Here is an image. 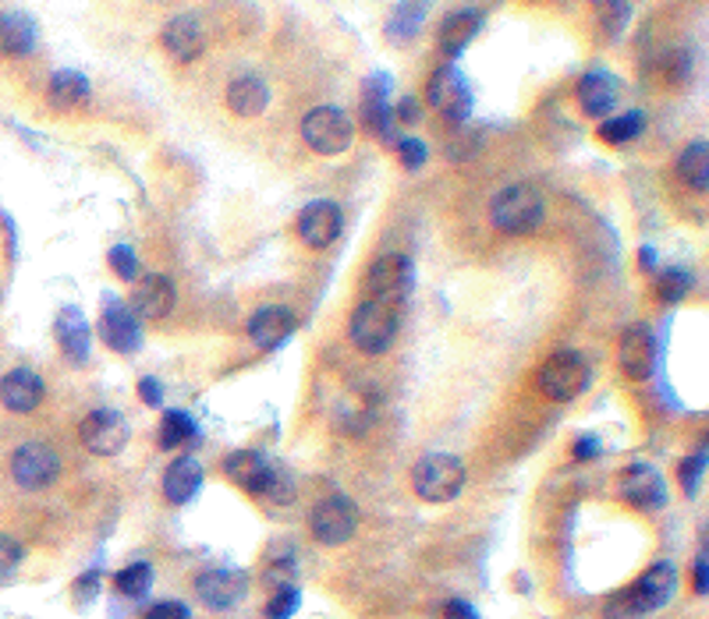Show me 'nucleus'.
Listing matches in <instances>:
<instances>
[{
	"instance_id": "nucleus-1",
	"label": "nucleus",
	"mask_w": 709,
	"mask_h": 619,
	"mask_svg": "<svg viewBox=\"0 0 709 619\" xmlns=\"http://www.w3.org/2000/svg\"><path fill=\"white\" fill-rule=\"evenodd\" d=\"M674 587H677V570L674 563H653L639 581H635V587H628L625 595H621L611 609H606V616H614V619H631V616H639V612H653L660 606H667V602L674 598Z\"/></svg>"
},
{
	"instance_id": "nucleus-2",
	"label": "nucleus",
	"mask_w": 709,
	"mask_h": 619,
	"mask_svg": "<svg viewBox=\"0 0 709 619\" xmlns=\"http://www.w3.org/2000/svg\"><path fill=\"white\" fill-rule=\"evenodd\" d=\"M489 224L504 234H532L543 224V195L532 184H508L489 202Z\"/></svg>"
},
{
	"instance_id": "nucleus-3",
	"label": "nucleus",
	"mask_w": 709,
	"mask_h": 619,
	"mask_svg": "<svg viewBox=\"0 0 709 619\" xmlns=\"http://www.w3.org/2000/svg\"><path fill=\"white\" fill-rule=\"evenodd\" d=\"M404 308L380 305V301H358L355 316L348 322V336L362 354H383L394 344V336L401 330Z\"/></svg>"
},
{
	"instance_id": "nucleus-4",
	"label": "nucleus",
	"mask_w": 709,
	"mask_h": 619,
	"mask_svg": "<svg viewBox=\"0 0 709 619\" xmlns=\"http://www.w3.org/2000/svg\"><path fill=\"white\" fill-rule=\"evenodd\" d=\"M412 489L426 503H451L465 489V464L451 453H429L412 467Z\"/></svg>"
},
{
	"instance_id": "nucleus-5",
	"label": "nucleus",
	"mask_w": 709,
	"mask_h": 619,
	"mask_svg": "<svg viewBox=\"0 0 709 619\" xmlns=\"http://www.w3.org/2000/svg\"><path fill=\"white\" fill-rule=\"evenodd\" d=\"M412 279H415L412 259H404V255L376 259L366 270V276H362V301L404 308V301H409V294H412Z\"/></svg>"
},
{
	"instance_id": "nucleus-6",
	"label": "nucleus",
	"mask_w": 709,
	"mask_h": 619,
	"mask_svg": "<svg viewBox=\"0 0 709 619\" xmlns=\"http://www.w3.org/2000/svg\"><path fill=\"white\" fill-rule=\"evenodd\" d=\"M589 382H592V368L586 361V354H578V350L550 354L540 368V390L550 401H560V404H568L578 393H586Z\"/></svg>"
},
{
	"instance_id": "nucleus-7",
	"label": "nucleus",
	"mask_w": 709,
	"mask_h": 619,
	"mask_svg": "<svg viewBox=\"0 0 709 619\" xmlns=\"http://www.w3.org/2000/svg\"><path fill=\"white\" fill-rule=\"evenodd\" d=\"M355 128L348 121V114L338 107H312L302 117V139L312 153L320 156H338L352 145Z\"/></svg>"
},
{
	"instance_id": "nucleus-8",
	"label": "nucleus",
	"mask_w": 709,
	"mask_h": 619,
	"mask_svg": "<svg viewBox=\"0 0 709 619\" xmlns=\"http://www.w3.org/2000/svg\"><path fill=\"white\" fill-rule=\"evenodd\" d=\"M426 99H429V107L437 110L440 117H447L451 124L469 121V114H472L469 82L454 64H444V68L433 71V79L426 85Z\"/></svg>"
},
{
	"instance_id": "nucleus-9",
	"label": "nucleus",
	"mask_w": 709,
	"mask_h": 619,
	"mask_svg": "<svg viewBox=\"0 0 709 619\" xmlns=\"http://www.w3.org/2000/svg\"><path fill=\"white\" fill-rule=\"evenodd\" d=\"M11 478L14 485H22L28 492L50 489L61 478V456H57L47 442H25L11 456Z\"/></svg>"
},
{
	"instance_id": "nucleus-10",
	"label": "nucleus",
	"mask_w": 709,
	"mask_h": 619,
	"mask_svg": "<svg viewBox=\"0 0 709 619\" xmlns=\"http://www.w3.org/2000/svg\"><path fill=\"white\" fill-rule=\"evenodd\" d=\"M309 527L320 545H344L358 527V510L348 496H327L312 507Z\"/></svg>"
},
{
	"instance_id": "nucleus-11",
	"label": "nucleus",
	"mask_w": 709,
	"mask_h": 619,
	"mask_svg": "<svg viewBox=\"0 0 709 619\" xmlns=\"http://www.w3.org/2000/svg\"><path fill=\"white\" fill-rule=\"evenodd\" d=\"M79 436H82V447L90 453L118 456L128 447V421L118 415V410L99 407V410H90V415L82 418Z\"/></svg>"
},
{
	"instance_id": "nucleus-12",
	"label": "nucleus",
	"mask_w": 709,
	"mask_h": 619,
	"mask_svg": "<svg viewBox=\"0 0 709 619\" xmlns=\"http://www.w3.org/2000/svg\"><path fill=\"white\" fill-rule=\"evenodd\" d=\"M621 499L639 510H660L667 503V481L653 464H628L621 471Z\"/></svg>"
},
{
	"instance_id": "nucleus-13",
	"label": "nucleus",
	"mask_w": 709,
	"mask_h": 619,
	"mask_svg": "<svg viewBox=\"0 0 709 619\" xmlns=\"http://www.w3.org/2000/svg\"><path fill=\"white\" fill-rule=\"evenodd\" d=\"M99 336H104V344L118 354H135L142 347L139 319L132 316V308L118 298H107L104 316H99Z\"/></svg>"
},
{
	"instance_id": "nucleus-14",
	"label": "nucleus",
	"mask_w": 709,
	"mask_h": 619,
	"mask_svg": "<svg viewBox=\"0 0 709 619\" xmlns=\"http://www.w3.org/2000/svg\"><path fill=\"white\" fill-rule=\"evenodd\" d=\"M344 216L338 210V202H309L298 213V238L309 248H327L341 238Z\"/></svg>"
},
{
	"instance_id": "nucleus-15",
	"label": "nucleus",
	"mask_w": 709,
	"mask_h": 619,
	"mask_svg": "<svg viewBox=\"0 0 709 619\" xmlns=\"http://www.w3.org/2000/svg\"><path fill=\"white\" fill-rule=\"evenodd\" d=\"M175 301H178L175 284H170V279L161 276V273H150V276H142L135 284V290H132V316L146 319V322H161V319L170 316Z\"/></svg>"
},
{
	"instance_id": "nucleus-16",
	"label": "nucleus",
	"mask_w": 709,
	"mask_h": 619,
	"mask_svg": "<svg viewBox=\"0 0 709 619\" xmlns=\"http://www.w3.org/2000/svg\"><path fill=\"white\" fill-rule=\"evenodd\" d=\"M245 587H249L245 573L241 570H224V567L199 573V581H196V592L202 598V606H210V609H235L238 602L245 598Z\"/></svg>"
},
{
	"instance_id": "nucleus-17",
	"label": "nucleus",
	"mask_w": 709,
	"mask_h": 619,
	"mask_svg": "<svg viewBox=\"0 0 709 619\" xmlns=\"http://www.w3.org/2000/svg\"><path fill=\"white\" fill-rule=\"evenodd\" d=\"M273 467H277V464H270L263 453L238 450V453H231L227 461H224V475L235 481L238 489H245V492L256 496V499H263L267 485L273 478Z\"/></svg>"
},
{
	"instance_id": "nucleus-18",
	"label": "nucleus",
	"mask_w": 709,
	"mask_h": 619,
	"mask_svg": "<svg viewBox=\"0 0 709 619\" xmlns=\"http://www.w3.org/2000/svg\"><path fill=\"white\" fill-rule=\"evenodd\" d=\"M387 88L390 82L383 75H373L362 85V124H366L369 135H376L380 142H398L394 117H390V107H387Z\"/></svg>"
},
{
	"instance_id": "nucleus-19",
	"label": "nucleus",
	"mask_w": 709,
	"mask_h": 619,
	"mask_svg": "<svg viewBox=\"0 0 709 619\" xmlns=\"http://www.w3.org/2000/svg\"><path fill=\"white\" fill-rule=\"evenodd\" d=\"M617 361L625 368V376L631 379H649L657 368V341L649 326H631L625 336H621L617 347Z\"/></svg>"
},
{
	"instance_id": "nucleus-20",
	"label": "nucleus",
	"mask_w": 709,
	"mask_h": 619,
	"mask_svg": "<svg viewBox=\"0 0 709 619\" xmlns=\"http://www.w3.org/2000/svg\"><path fill=\"white\" fill-rule=\"evenodd\" d=\"M295 333V312L284 305H267L259 308L249 322V336L259 350H277L287 344V336Z\"/></svg>"
},
{
	"instance_id": "nucleus-21",
	"label": "nucleus",
	"mask_w": 709,
	"mask_h": 619,
	"mask_svg": "<svg viewBox=\"0 0 709 619\" xmlns=\"http://www.w3.org/2000/svg\"><path fill=\"white\" fill-rule=\"evenodd\" d=\"M164 50L170 53V61L188 64L206 50V36H202V25L192 19V14H175L167 25H164Z\"/></svg>"
},
{
	"instance_id": "nucleus-22",
	"label": "nucleus",
	"mask_w": 709,
	"mask_h": 619,
	"mask_svg": "<svg viewBox=\"0 0 709 619\" xmlns=\"http://www.w3.org/2000/svg\"><path fill=\"white\" fill-rule=\"evenodd\" d=\"M43 396H47V386H43V379L36 372H28V368H14V372L0 379V404L14 410V415L36 410L43 404Z\"/></svg>"
},
{
	"instance_id": "nucleus-23",
	"label": "nucleus",
	"mask_w": 709,
	"mask_h": 619,
	"mask_svg": "<svg viewBox=\"0 0 709 619\" xmlns=\"http://www.w3.org/2000/svg\"><path fill=\"white\" fill-rule=\"evenodd\" d=\"M54 333H57L61 350L75 365L90 358V322H85L79 308H61V312H57V322H54Z\"/></svg>"
},
{
	"instance_id": "nucleus-24",
	"label": "nucleus",
	"mask_w": 709,
	"mask_h": 619,
	"mask_svg": "<svg viewBox=\"0 0 709 619\" xmlns=\"http://www.w3.org/2000/svg\"><path fill=\"white\" fill-rule=\"evenodd\" d=\"M480 22H483V14L480 11H454V14H447L444 25H440V33H437V47L444 57H454L469 47V43L475 39V33H480Z\"/></svg>"
},
{
	"instance_id": "nucleus-25",
	"label": "nucleus",
	"mask_w": 709,
	"mask_h": 619,
	"mask_svg": "<svg viewBox=\"0 0 709 619\" xmlns=\"http://www.w3.org/2000/svg\"><path fill=\"white\" fill-rule=\"evenodd\" d=\"M199 485H202V464L196 456H178V461H170V467L164 471V496L175 507H185L188 499L199 492Z\"/></svg>"
},
{
	"instance_id": "nucleus-26",
	"label": "nucleus",
	"mask_w": 709,
	"mask_h": 619,
	"mask_svg": "<svg viewBox=\"0 0 709 619\" xmlns=\"http://www.w3.org/2000/svg\"><path fill=\"white\" fill-rule=\"evenodd\" d=\"M578 103L589 117H606L617 103V79L606 75V71H589V75L578 82Z\"/></svg>"
},
{
	"instance_id": "nucleus-27",
	"label": "nucleus",
	"mask_w": 709,
	"mask_h": 619,
	"mask_svg": "<svg viewBox=\"0 0 709 619\" xmlns=\"http://www.w3.org/2000/svg\"><path fill=\"white\" fill-rule=\"evenodd\" d=\"M36 47V25L22 11H0V50L11 57H25Z\"/></svg>"
},
{
	"instance_id": "nucleus-28",
	"label": "nucleus",
	"mask_w": 709,
	"mask_h": 619,
	"mask_svg": "<svg viewBox=\"0 0 709 619\" xmlns=\"http://www.w3.org/2000/svg\"><path fill=\"white\" fill-rule=\"evenodd\" d=\"M270 103V88L259 82L256 75H238L227 85V107L238 117H256L263 114Z\"/></svg>"
},
{
	"instance_id": "nucleus-29",
	"label": "nucleus",
	"mask_w": 709,
	"mask_h": 619,
	"mask_svg": "<svg viewBox=\"0 0 709 619\" xmlns=\"http://www.w3.org/2000/svg\"><path fill=\"white\" fill-rule=\"evenodd\" d=\"M50 103L57 110H75L90 103V79L82 71H57L50 79Z\"/></svg>"
},
{
	"instance_id": "nucleus-30",
	"label": "nucleus",
	"mask_w": 709,
	"mask_h": 619,
	"mask_svg": "<svg viewBox=\"0 0 709 619\" xmlns=\"http://www.w3.org/2000/svg\"><path fill=\"white\" fill-rule=\"evenodd\" d=\"M677 177L696 191L709 188V145L706 142H692L688 150L677 156Z\"/></svg>"
},
{
	"instance_id": "nucleus-31",
	"label": "nucleus",
	"mask_w": 709,
	"mask_h": 619,
	"mask_svg": "<svg viewBox=\"0 0 709 619\" xmlns=\"http://www.w3.org/2000/svg\"><path fill=\"white\" fill-rule=\"evenodd\" d=\"M199 429L196 421L185 415V410H167L161 421V447L164 450H188L196 442Z\"/></svg>"
},
{
	"instance_id": "nucleus-32",
	"label": "nucleus",
	"mask_w": 709,
	"mask_h": 619,
	"mask_svg": "<svg viewBox=\"0 0 709 619\" xmlns=\"http://www.w3.org/2000/svg\"><path fill=\"white\" fill-rule=\"evenodd\" d=\"M426 4H398L390 11V22H387V36L394 43H409L418 36V28L426 22Z\"/></svg>"
},
{
	"instance_id": "nucleus-33",
	"label": "nucleus",
	"mask_w": 709,
	"mask_h": 619,
	"mask_svg": "<svg viewBox=\"0 0 709 619\" xmlns=\"http://www.w3.org/2000/svg\"><path fill=\"white\" fill-rule=\"evenodd\" d=\"M642 128H646V117L639 110H631V114H621V117H611V121H603L600 139L611 142V145H625L631 139H639Z\"/></svg>"
},
{
	"instance_id": "nucleus-34",
	"label": "nucleus",
	"mask_w": 709,
	"mask_h": 619,
	"mask_svg": "<svg viewBox=\"0 0 709 619\" xmlns=\"http://www.w3.org/2000/svg\"><path fill=\"white\" fill-rule=\"evenodd\" d=\"M114 584H118V592L125 598H142L153 587V567L150 563H132V567H125L118 578H114Z\"/></svg>"
},
{
	"instance_id": "nucleus-35",
	"label": "nucleus",
	"mask_w": 709,
	"mask_h": 619,
	"mask_svg": "<svg viewBox=\"0 0 709 619\" xmlns=\"http://www.w3.org/2000/svg\"><path fill=\"white\" fill-rule=\"evenodd\" d=\"M596 19H600V28L603 36H621L625 33V25L631 19V4H621V0H611V4H596Z\"/></svg>"
},
{
	"instance_id": "nucleus-36",
	"label": "nucleus",
	"mask_w": 709,
	"mask_h": 619,
	"mask_svg": "<svg viewBox=\"0 0 709 619\" xmlns=\"http://www.w3.org/2000/svg\"><path fill=\"white\" fill-rule=\"evenodd\" d=\"M688 290H692V276L685 270H667V273H660V279H657L660 301H667V305H677Z\"/></svg>"
},
{
	"instance_id": "nucleus-37",
	"label": "nucleus",
	"mask_w": 709,
	"mask_h": 619,
	"mask_svg": "<svg viewBox=\"0 0 709 619\" xmlns=\"http://www.w3.org/2000/svg\"><path fill=\"white\" fill-rule=\"evenodd\" d=\"M702 475H706V453L702 450L696 456H688V461H682V467H677V478H682V489L688 499H696V492L702 489Z\"/></svg>"
},
{
	"instance_id": "nucleus-38",
	"label": "nucleus",
	"mask_w": 709,
	"mask_h": 619,
	"mask_svg": "<svg viewBox=\"0 0 709 619\" xmlns=\"http://www.w3.org/2000/svg\"><path fill=\"white\" fill-rule=\"evenodd\" d=\"M298 587L295 584H284V587H277V592L270 595V602H267V619H287L295 609H298Z\"/></svg>"
},
{
	"instance_id": "nucleus-39",
	"label": "nucleus",
	"mask_w": 709,
	"mask_h": 619,
	"mask_svg": "<svg viewBox=\"0 0 709 619\" xmlns=\"http://www.w3.org/2000/svg\"><path fill=\"white\" fill-rule=\"evenodd\" d=\"M22 545L14 541L11 535H0V584L4 581H11L14 573H19V567H22Z\"/></svg>"
},
{
	"instance_id": "nucleus-40",
	"label": "nucleus",
	"mask_w": 709,
	"mask_h": 619,
	"mask_svg": "<svg viewBox=\"0 0 709 619\" xmlns=\"http://www.w3.org/2000/svg\"><path fill=\"white\" fill-rule=\"evenodd\" d=\"M107 262H110V270L118 273L121 279H135L139 276V259H135V252L128 245H114L110 252H107Z\"/></svg>"
},
{
	"instance_id": "nucleus-41",
	"label": "nucleus",
	"mask_w": 709,
	"mask_h": 619,
	"mask_svg": "<svg viewBox=\"0 0 709 619\" xmlns=\"http://www.w3.org/2000/svg\"><path fill=\"white\" fill-rule=\"evenodd\" d=\"M398 156H401V164L409 167V170H418L426 164V145L418 142V139H398Z\"/></svg>"
},
{
	"instance_id": "nucleus-42",
	"label": "nucleus",
	"mask_w": 709,
	"mask_h": 619,
	"mask_svg": "<svg viewBox=\"0 0 709 619\" xmlns=\"http://www.w3.org/2000/svg\"><path fill=\"white\" fill-rule=\"evenodd\" d=\"M99 592V573L90 570V573H82V578L71 584V598H75V606H90V602L96 598Z\"/></svg>"
},
{
	"instance_id": "nucleus-43",
	"label": "nucleus",
	"mask_w": 709,
	"mask_h": 619,
	"mask_svg": "<svg viewBox=\"0 0 709 619\" xmlns=\"http://www.w3.org/2000/svg\"><path fill=\"white\" fill-rule=\"evenodd\" d=\"M146 619H188V606L185 602H156Z\"/></svg>"
},
{
	"instance_id": "nucleus-44",
	"label": "nucleus",
	"mask_w": 709,
	"mask_h": 619,
	"mask_svg": "<svg viewBox=\"0 0 709 619\" xmlns=\"http://www.w3.org/2000/svg\"><path fill=\"white\" fill-rule=\"evenodd\" d=\"M139 396H142V404L146 407H161V401H164V386L156 382L153 376H146L139 382Z\"/></svg>"
},
{
	"instance_id": "nucleus-45",
	"label": "nucleus",
	"mask_w": 709,
	"mask_h": 619,
	"mask_svg": "<svg viewBox=\"0 0 709 619\" xmlns=\"http://www.w3.org/2000/svg\"><path fill=\"white\" fill-rule=\"evenodd\" d=\"M600 453V439L596 436H578L575 439V456L578 461H592Z\"/></svg>"
},
{
	"instance_id": "nucleus-46",
	"label": "nucleus",
	"mask_w": 709,
	"mask_h": 619,
	"mask_svg": "<svg viewBox=\"0 0 709 619\" xmlns=\"http://www.w3.org/2000/svg\"><path fill=\"white\" fill-rule=\"evenodd\" d=\"M692 581H696V595H706V592H709V567H706V556H699L696 563H692Z\"/></svg>"
},
{
	"instance_id": "nucleus-47",
	"label": "nucleus",
	"mask_w": 709,
	"mask_h": 619,
	"mask_svg": "<svg viewBox=\"0 0 709 619\" xmlns=\"http://www.w3.org/2000/svg\"><path fill=\"white\" fill-rule=\"evenodd\" d=\"M444 619H480V612H475L469 602H447V609H444Z\"/></svg>"
},
{
	"instance_id": "nucleus-48",
	"label": "nucleus",
	"mask_w": 709,
	"mask_h": 619,
	"mask_svg": "<svg viewBox=\"0 0 709 619\" xmlns=\"http://www.w3.org/2000/svg\"><path fill=\"white\" fill-rule=\"evenodd\" d=\"M398 121H418V103H415V96H401V103H398Z\"/></svg>"
},
{
	"instance_id": "nucleus-49",
	"label": "nucleus",
	"mask_w": 709,
	"mask_h": 619,
	"mask_svg": "<svg viewBox=\"0 0 709 619\" xmlns=\"http://www.w3.org/2000/svg\"><path fill=\"white\" fill-rule=\"evenodd\" d=\"M639 259H642V270H653V265H657V259H653V248H642V255H639Z\"/></svg>"
}]
</instances>
